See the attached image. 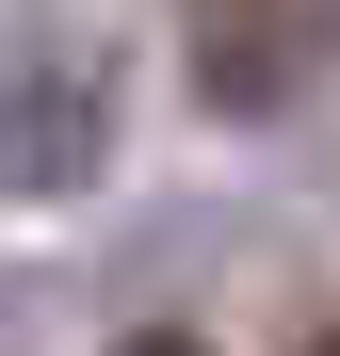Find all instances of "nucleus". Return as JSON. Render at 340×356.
Segmentation results:
<instances>
[{"label":"nucleus","instance_id":"nucleus-1","mask_svg":"<svg viewBox=\"0 0 340 356\" xmlns=\"http://www.w3.org/2000/svg\"><path fill=\"white\" fill-rule=\"evenodd\" d=\"M340 81V0H195V97L211 113H292Z\"/></svg>","mask_w":340,"mask_h":356},{"label":"nucleus","instance_id":"nucleus-2","mask_svg":"<svg viewBox=\"0 0 340 356\" xmlns=\"http://www.w3.org/2000/svg\"><path fill=\"white\" fill-rule=\"evenodd\" d=\"M97 146H113V65H97V49L0 65V195H81Z\"/></svg>","mask_w":340,"mask_h":356}]
</instances>
